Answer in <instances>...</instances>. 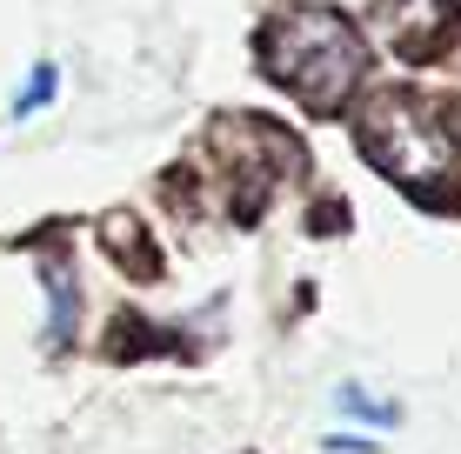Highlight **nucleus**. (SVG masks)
Returning a JSON list of instances; mask_svg holds the SVG:
<instances>
[{
	"label": "nucleus",
	"instance_id": "obj_1",
	"mask_svg": "<svg viewBox=\"0 0 461 454\" xmlns=\"http://www.w3.org/2000/svg\"><path fill=\"white\" fill-rule=\"evenodd\" d=\"M261 67L275 87H288L301 107L335 114L368 74V40L335 7H288L261 27Z\"/></svg>",
	"mask_w": 461,
	"mask_h": 454
},
{
	"label": "nucleus",
	"instance_id": "obj_2",
	"mask_svg": "<svg viewBox=\"0 0 461 454\" xmlns=\"http://www.w3.org/2000/svg\"><path fill=\"white\" fill-rule=\"evenodd\" d=\"M361 154L408 194H441L455 181V134L421 93H381L361 114Z\"/></svg>",
	"mask_w": 461,
	"mask_h": 454
},
{
	"label": "nucleus",
	"instance_id": "obj_3",
	"mask_svg": "<svg viewBox=\"0 0 461 454\" xmlns=\"http://www.w3.org/2000/svg\"><path fill=\"white\" fill-rule=\"evenodd\" d=\"M41 288H47V348L68 354L74 327H81V274L68 254H41Z\"/></svg>",
	"mask_w": 461,
	"mask_h": 454
},
{
	"label": "nucleus",
	"instance_id": "obj_4",
	"mask_svg": "<svg viewBox=\"0 0 461 454\" xmlns=\"http://www.w3.org/2000/svg\"><path fill=\"white\" fill-rule=\"evenodd\" d=\"M375 27H381V40L402 47V54H428L435 27H448V0H381Z\"/></svg>",
	"mask_w": 461,
	"mask_h": 454
},
{
	"label": "nucleus",
	"instance_id": "obj_5",
	"mask_svg": "<svg viewBox=\"0 0 461 454\" xmlns=\"http://www.w3.org/2000/svg\"><path fill=\"white\" fill-rule=\"evenodd\" d=\"M335 408H341L348 421H368V428H402V401H381V395H368L361 381H341V387H335Z\"/></svg>",
	"mask_w": 461,
	"mask_h": 454
},
{
	"label": "nucleus",
	"instance_id": "obj_6",
	"mask_svg": "<svg viewBox=\"0 0 461 454\" xmlns=\"http://www.w3.org/2000/svg\"><path fill=\"white\" fill-rule=\"evenodd\" d=\"M54 93H60V67H54V60H34L27 81H21V93L7 101V120H34L41 107H54Z\"/></svg>",
	"mask_w": 461,
	"mask_h": 454
},
{
	"label": "nucleus",
	"instance_id": "obj_7",
	"mask_svg": "<svg viewBox=\"0 0 461 454\" xmlns=\"http://www.w3.org/2000/svg\"><path fill=\"white\" fill-rule=\"evenodd\" d=\"M328 454H375L368 434H328Z\"/></svg>",
	"mask_w": 461,
	"mask_h": 454
}]
</instances>
